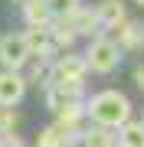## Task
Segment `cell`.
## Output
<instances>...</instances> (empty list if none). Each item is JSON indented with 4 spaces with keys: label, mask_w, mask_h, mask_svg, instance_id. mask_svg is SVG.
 Segmentation results:
<instances>
[{
    "label": "cell",
    "mask_w": 144,
    "mask_h": 147,
    "mask_svg": "<svg viewBox=\"0 0 144 147\" xmlns=\"http://www.w3.org/2000/svg\"><path fill=\"white\" fill-rule=\"evenodd\" d=\"M85 115L95 121V127H105V131H115V127L128 124L131 121V101L124 98L121 92H98L85 101Z\"/></svg>",
    "instance_id": "1"
},
{
    "label": "cell",
    "mask_w": 144,
    "mask_h": 147,
    "mask_svg": "<svg viewBox=\"0 0 144 147\" xmlns=\"http://www.w3.org/2000/svg\"><path fill=\"white\" fill-rule=\"evenodd\" d=\"M85 65H89V72H98V75H108V72H115L118 62H121V49L115 46V39H105V36H95L89 42V49H85Z\"/></svg>",
    "instance_id": "2"
},
{
    "label": "cell",
    "mask_w": 144,
    "mask_h": 147,
    "mask_svg": "<svg viewBox=\"0 0 144 147\" xmlns=\"http://www.w3.org/2000/svg\"><path fill=\"white\" fill-rule=\"evenodd\" d=\"M85 59L82 56H72L66 53L59 62L53 65V72H49V85H66V88H82V82H85Z\"/></svg>",
    "instance_id": "3"
},
{
    "label": "cell",
    "mask_w": 144,
    "mask_h": 147,
    "mask_svg": "<svg viewBox=\"0 0 144 147\" xmlns=\"http://www.w3.org/2000/svg\"><path fill=\"white\" fill-rule=\"evenodd\" d=\"M30 49H26V36L23 33H3L0 36V65L7 72H20V65H26Z\"/></svg>",
    "instance_id": "4"
},
{
    "label": "cell",
    "mask_w": 144,
    "mask_h": 147,
    "mask_svg": "<svg viewBox=\"0 0 144 147\" xmlns=\"http://www.w3.org/2000/svg\"><path fill=\"white\" fill-rule=\"evenodd\" d=\"M26 95V79L20 72H0V108H16Z\"/></svg>",
    "instance_id": "5"
},
{
    "label": "cell",
    "mask_w": 144,
    "mask_h": 147,
    "mask_svg": "<svg viewBox=\"0 0 144 147\" xmlns=\"http://www.w3.org/2000/svg\"><path fill=\"white\" fill-rule=\"evenodd\" d=\"M95 16H98L101 30H118L121 23H128V13H124L121 0H101V3L95 7Z\"/></svg>",
    "instance_id": "6"
},
{
    "label": "cell",
    "mask_w": 144,
    "mask_h": 147,
    "mask_svg": "<svg viewBox=\"0 0 144 147\" xmlns=\"http://www.w3.org/2000/svg\"><path fill=\"white\" fill-rule=\"evenodd\" d=\"M23 20H26L30 30H46L49 23H53V13H49L46 0H23Z\"/></svg>",
    "instance_id": "7"
},
{
    "label": "cell",
    "mask_w": 144,
    "mask_h": 147,
    "mask_svg": "<svg viewBox=\"0 0 144 147\" xmlns=\"http://www.w3.org/2000/svg\"><path fill=\"white\" fill-rule=\"evenodd\" d=\"M23 36H26V49H30V56L46 59L49 53H56V42H53V36H49V26H46V30H26Z\"/></svg>",
    "instance_id": "8"
},
{
    "label": "cell",
    "mask_w": 144,
    "mask_h": 147,
    "mask_svg": "<svg viewBox=\"0 0 144 147\" xmlns=\"http://www.w3.org/2000/svg\"><path fill=\"white\" fill-rule=\"evenodd\" d=\"M118 49H141L144 46V23L138 20H128L118 26V39H115Z\"/></svg>",
    "instance_id": "9"
},
{
    "label": "cell",
    "mask_w": 144,
    "mask_h": 147,
    "mask_svg": "<svg viewBox=\"0 0 144 147\" xmlns=\"http://www.w3.org/2000/svg\"><path fill=\"white\" fill-rule=\"evenodd\" d=\"M69 20L75 26V36H95V33L101 30L98 26V16H95V7H79Z\"/></svg>",
    "instance_id": "10"
},
{
    "label": "cell",
    "mask_w": 144,
    "mask_h": 147,
    "mask_svg": "<svg viewBox=\"0 0 144 147\" xmlns=\"http://www.w3.org/2000/svg\"><path fill=\"white\" fill-rule=\"evenodd\" d=\"M118 131H121L115 137L118 147H144V124L141 121H128V124H121Z\"/></svg>",
    "instance_id": "11"
},
{
    "label": "cell",
    "mask_w": 144,
    "mask_h": 147,
    "mask_svg": "<svg viewBox=\"0 0 144 147\" xmlns=\"http://www.w3.org/2000/svg\"><path fill=\"white\" fill-rule=\"evenodd\" d=\"M49 36H53L56 49L72 46V39H75V26H72V20H69V16H66V20H53V23H49Z\"/></svg>",
    "instance_id": "12"
},
{
    "label": "cell",
    "mask_w": 144,
    "mask_h": 147,
    "mask_svg": "<svg viewBox=\"0 0 144 147\" xmlns=\"http://www.w3.org/2000/svg\"><path fill=\"white\" fill-rule=\"evenodd\" d=\"M85 134V147H115V134L105 131V127H92V131H82Z\"/></svg>",
    "instance_id": "13"
},
{
    "label": "cell",
    "mask_w": 144,
    "mask_h": 147,
    "mask_svg": "<svg viewBox=\"0 0 144 147\" xmlns=\"http://www.w3.org/2000/svg\"><path fill=\"white\" fill-rule=\"evenodd\" d=\"M62 141H66V134L59 131L56 124H46L43 131L36 134V147H62Z\"/></svg>",
    "instance_id": "14"
},
{
    "label": "cell",
    "mask_w": 144,
    "mask_h": 147,
    "mask_svg": "<svg viewBox=\"0 0 144 147\" xmlns=\"http://www.w3.org/2000/svg\"><path fill=\"white\" fill-rule=\"evenodd\" d=\"M49 13H53V20H66V16H72L75 10H79V0H46Z\"/></svg>",
    "instance_id": "15"
},
{
    "label": "cell",
    "mask_w": 144,
    "mask_h": 147,
    "mask_svg": "<svg viewBox=\"0 0 144 147\" xmlns=\"http://www.w3.org/2000/svg\"><path fill=\"white\" fill-rule=\"evenodd\" d=\"M16 124H20V115L13 108H0V134H13Z\"/></svg>",
    "instance_id": "16"
},
{
    "label": "cell",
    "mask_w": 144,
    "mask_h": 147,
    "mask_svg": "<svg viewBox=\"0 0 144 147\" xmlns=\"http://www.w3.org/2000/svg\"><path fill=\"white\" fill-rule=\"evenodd\" d=\"M0 147H26L16 134H0Z\"/></svg>",
    "instance_id": "17"
},
{
    "label": "cell",
    "mask_w": 144,
    "mask_h": 147,
    "mask_svg": "<svg viewBox=\"0 0 144 147\" xmlns=\"http://www.w3.org/2000/svg\"><path fill=\"white\" fill-rule=\"evenodd\" d=\"M62 147H85V134H69V137H66V141H62Z\"/></svg>",
    "instance_id": "18"
},
{
    "label": "cell",
    "mask_w": 144,
    "mask_h": 147,
    "mask_svg": "<svg viewBox=\"0 0 144 147\" xmlns=\"http://www.w3.org/2000/svg\"><path fill=\"white\" fill-rule=\"evenodd\" d=\"M134 85L144 92V62H138V65H134Z\"/></svg>",
    "instance_id": "19"
},
{
    "label": "cell",
    "mask_w": 144,
    "mask_h": 147,
    "mask_svg": "<svg viewBox=\"0 0 144 147\" xmlns=\"http://www.w3.org/2000/svg\"><path fill=\"white\" fill-rule=\"evenodd\" d=\"M134 3H138V7H144V0H134Z\"/></svg>",
    "instance_id": "20"
},
{
    "label": "cell",
    "mask_w": 144,
    "mask_h": 147,
    "mask_svg": "<svg viewBox=\"0 0 144 147\" xmlns=\"http://www.w3.org/2000/svg\"><path fill=\"white\" fill-rule=\"evenodd\" d=\"M141 124H144V115H141Z\"/></svg>",
    "instance_id": "21"
},
{
    "label": "cell",
    "mask_w": 144,
    "mask_h": 147,
    "mask_svg": "<svg viewBox=\"0 0 144 147\" xmlns=\"http://www.w3.org/2000/svg\"><path fill=\"white\" fill-rule=\"evenodd\" d=\"M16 3H23V0H16Z\"/></svg>",
    "instance_id": "22"
}]
</instances>
